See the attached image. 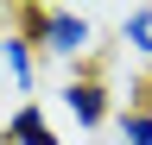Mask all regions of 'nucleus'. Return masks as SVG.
Listing matches in <instances>:
<instances>
[{
  "label": "nucleus",
  "mask_w": 152,
  "mask_h": 145,
  "mask_svg": "<svg viewBox=\"0 0 152 145\" xmlns=\"http://www.w3.org/2000/svg\"><path fill=\"white\" fill-rule=\"evenodd\" d=\"M13 25L51 63H89L95 57V13H83V6H19Z\"/></svg>",
  "instance_id": "obj_1"
},
{
  "label": "nucleus",
  "mask_w": 152,
  "mask_h": 145,
  "mask_svg": "<svg viewBox=\"0 0 152 145\" xmlns=\"http://www.w3.org/2000/svg\"><path fill=\"white\" fill-rule=\"evenodd\" d=\"M57 107L76 120V133H102V126H114V95H108V82L95 76V69H76V76L57 88Z\"/></svg>",
  "instance_id": "obj_2"
},
{
  "label": "nucleus",
  "mask_w": 152,
  "mask_h": 145,
  "mask_svg": "<svg viewBox=\"0 0 152 145\" xmlns=\"http://www.w3.org/2000/svg\"><path fill=\"white\" fill-rule=\"evenodd\" d=\"M38 63H45V57L32 50V38H26L19 25H7V32H0V69H7V82H13L19 107L38 95Z\"/></svg>",
  "instance_id": "obj_3"
},
{
  "label": "nucleus",
  "mask_w": 152,
  "mask_h": 145,
  "mask_svg": "<svg viewBox=\"0 0 152 145\" xmlns=\"http://www.w3.org/2000/svg\"><path fill=\"white\" fill-rule=\"evenodd\" d=\"M7 145H64V133L51 126V114L38 101H26V107L7 114Z\"/></svg>",
  "instance_id": "obj_4"
},
{
  "label": "nucleus",
  "mask_w": 152,
  "mask_h": 145,
  "mask_svg": "<svg viewBox=\"0 0 152 145\" xmlns=\"http://www.w3.org/2000/svg\"><path fill=\"white\" fill-rule=\"evenodd\" d=\"M114 38H121V50L140 69H152V6H127L121 19H114Z\"/></svg>",
  "instance_id": "obj_5"
},
{
  "label": "nucleus",
  "mask_w": 152,
  "mask_h": 145,
  "mask_svg": "<svg viewBox=\"0 0 152 145\" xmlns=\"http://www.w3.org/2000/svg\"><path fill=\"white\" fill-rule=\"evenodd\" d=\"M114 145H152V101H133L114 114Z\"/></svg>",
  "instance_id": "obj_6"
},
{
  "label": "nucleus",
  "mask_w": 152,
  "mask_h": 145,
  "mask_svg": "<svg viewBox=\"0 0 152 145\" xmlns=\"http://www.w3.org/2000/svg\"><path fill=\"white\" fill-rule=\"evenodd\" d=\"M0 145H7V133H0Z\"/></svg>",
  "instance_id": "obj_7"
}]
</instances>
